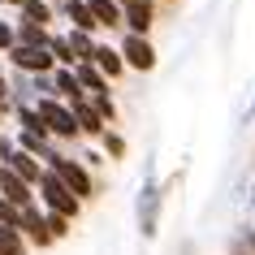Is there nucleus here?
<instances>
[{"instance_id": "4468645a", "label": "nucleus", "mask_w": 255, "mask_h": 255, "mask_svg": "<svg viewBox=\"0 0 255 255\" xmlns=\"http://www.w3.org/2000/svg\"><path fill=\"white\" fill-rule=\"evenodd\" d=\"M91 61H95L100 69H104V78H117L121 69H126V56H121V48H104V43H95Z\"/></svg>"}, {"instance_id": "dca6fc26", "label": "nucleus", "mask_w": 255, "mask_h": 255, "mask_svg": "<svg viewBox=\"0 0 255 255\" xmlns=\"http://www.w3.org/2000/svg\"><path fill=\"white\" fill-rule=\"evenodd\" d=\"M100 26H121V0H87Z\"/></svg>"}, {"instance_id": "b1692460", "label": "nucleus", "mask_w": 255, "mask_h": 255, "mask_svg": "<svg viewBox=\"0 0 255 255\" xmlns=\"http://www.w3.org/2000/svg\"><path fill=\"white\" fill-rule=\"evenodd\" d=\"M48 229H52V238L69 234V216H61V212H48Z\"/></svg>"}, {"instance_id": "cd10ccee", "label": "nucleus", "mask_w": 255, "mask_h": 255, "mask_svg": "<svg viewBox=\"0 0 255 255\" xmlns=\"http://www.w3.org/2000/svg\"><path fill=\"white\" fill-rule=\"evenodd\" d=\"M0 4H17V9H22V0H0Z\"/></svg>"}, {"instance_id": "a211bd4d", "label": "nucleus", "mask_w": 255, "mask_h": 255, "mask_svg": "<svg viewBox=\"0 0 255 255\" xmlns=\"http://www.w3.org/2000/svg\"><path fill=\"white\" fill-rule=\"evenodd\" d=\"M0 255H26L22 229H13V225H0Z\"/></svg>"}, {"instance_id": "c756f323", "label": "nucleus", "mask_w": 255, "mask_h": 255, "mask_svg": "<svg viewBox=\"0 0 255 255\" xmlns=\"http://www.w3.org/2000/svg\"><path fill=\"white\" fill-rule=\"evenodd\" d=\"M251 203H255V190H251Z\"/></svg>"}, {"instance_id": "aec40b11", "label": "nucleus", "mask_w": 255, "mask_h": 255, "mask_svg": "<svg viewBox=\"0 0 255 255\" xmlns=\"http://www.w3.org/2000/svg\"><path fill=\"white\" fill-rule=\"evenodd\" d=\"M48 26H39V22H22L17 26V43H35V48H48Z\"/></svg>"}, {"instance_id": "c85d7f7f", "label": "nucleus", "mask_w": 255, "mask_h": 255, "mask_svg": "<svg viewBox=\"0 0 255 255\" xmlns=\"http://www.w3.org/2000/svg\"><path fill=\"white\" fill-rule=\"evenodd\" d=\"M121 4H134V0H121Z\"/></svg>"}, {"instance_id": "f3484780", "label": "nucleus", "mask_w": 255, "mask_h": 255, "mask_svg": "<svg viewBox=\"0 0 255 255\" xmlns=\"http://www.w3.org/2000/svg\"><path fill=\"white\" fill-rule=\"evenodd\" d=\"M22 22L48 26V22H52V4H48V0H22Z\"/></svg>"}, {"instance_id": "6e6552de", "label": "nucleus", "mask_w": 255, "mask_h": 255, "mask_svg": "<svg viewBox=\"0 0 255 255\" xmlns=\"http://www.w3.org/2000/svg\"><path fill=\"white\" fill-rule=\"evenodd\" d=\"M52 95L56 100H69V104H74V100H82V82H78V74H74V65H56L52 69Z\"/></svg>"}, {"instance_id": "20e7f679", "label": "nucleus", "mask_w": 255, "mask_h": 255, "mask_svg": "<svg viewBox=\"0 0 255 255\" xmlns=\"http://www.w3.org/2000/svg\"><path fill=\"white\" fill-rule=\"evenodd\" d=\"M9 61H13V69H22V74H52L56 69V56L48 52V48H35V43H13V48H9Z\"/></svg>"}, {"instance_id": "ddd939ff", "label": "nucleus", "mask_w": 255, "mask_h": 255, "mask_svg": "<svg viewBox=\"0 0 255 255\" xmlns=\"http://www.w3.org/2000/svg\"><path fill=\"white\" fill-rule=\"evenodd\" d=\"M0 164H9L13 173H22V177L30 182V186H35V182L43 177V169H39V156H30V151H22V147H17L13 156H9V160H0Z\"/></svg>"}, {"instance_id": "9d476101", "label": "nucleus", "mask_w": 255, "mask_h": 255, "mask_svg": "<svg viewBox=\"0 0 255 255\" xmlns=\"http://www.w3.org/2000/svg\"><path fill=\"white\" fill-rule=\"evenodd\" d=\"M69 108H74V117H78V130H82V134H104V130H108V126H104V113H100L87 95H82V100H74Z\"/></svg>"}, {"instance_id": "f8f14e48", "label": "nucleus", "mask_w": 255, "mask_h": 255, "mask_svg": "<svg viewBox=\"0 0 255 255\" xmlns=\"http://www.w3.org/2000/svg\"><path fill=\"white\" fill-rule=\"evenodd\" d=\"M74 74H78V82H82V91H87V95H104L108 91V78H104V69L95 65V61H78Z\"/></svg>"}, {"instance_id": "6ab92c4d", "label": "nucleus", "mask_w": 255, "mask_h": 255, "mask_svg": "<svg viewBox=\"0 0 255 255\" xmlns=\"http://www.w3.org/2000/svg\"><path fill=\"white\" fill-rule=\"evenodd\" d=\"M65 39H69V48H74V56H78V61H91V52H95L91 30H78V26H74V30L65 35Z\"/></svg>"}, {"instance_id": "7ed1b4c3", "label": "nucleus", "mask_w": 255, "mask_h": 255, "mask_svg": "<svg viewBox=\"0 0 255 255\" xmlns=\"http://www.w3.org/2000/svg\"><path fill=\"white\" fill-rule=\"evenodd\" d=\"M43 164H48V169H52V173L61 177V182H65L74 195H78V199H87V195H91V173H87L78 160H69V156H61V151H52Z\"/></svg>"}, {"instance_id": "0eeeda50", "label": "nucleus", "mask_w": 255, "mask_h": 255, "mask_svg": "<svg viewBox=\"0 0 255 255\" xmlns=\"http://www.w3.org/2000/svg\"><path fill=\"white\" fill-rule=\"evenodd\" d=\"M156 208H160V186H156V177H147L143 195H138V229H143V238L156 234Z\"/></svg>"}, {"instance_id": "4be33fe9", "label": "nucleus", "mask_w": 255, "mask_h": 255, "mask_svg": "<svg viewBox=\"0 0 255 255\" xmlns=\"http://www.w3.org/2000/svg\"><path fill=\"white\" fill-rule=\"evenodd\" d=\"M0 225H13V229H22V208H17V203H9L4 195H0Z\"/></svg>"}, {"instance_id": "9b49d317", "label": "nucleus", "mask_w": 255, "mask_h": 255, "mask_svg": "<svg viewBox=\"0 0 255 255\" xmlns=\"http://www.w3.org/2000/svg\"><path fill=\"white\" fill-rule=\"evenodd\" d=\"M22 234H26L30 242H39V247H48L52 242V229H48V216L30 203V208H22Z\"/></svg>"}, {"instance_id": "393cba45", "label": "nucleus", "mask_w": 255, "mask_h": 255, "mask_svg": "<svg viewBox=\"0 0 255 255\" xmlns=\"http://www.w3.org/2000/svg\"><path fill=\"white\" fill-rule=\"evenodd\" d=\"M91 104L100 108V113H104V121H113V100H108V91H104V95H95Z\"/></svg>"}, {"instance_id": "f257e3e1", "label": "nucleus", "mask_w": 255, "mask_h": 255, "mask_svg": "<svg viewBox=\"0 0 255 255\" xmlns=\"http://www.w3.org/2000/svg\"><path fill=\"white\" fill-rule=\"evenodd\" d=\"M35 190H39V199H43V208H48V212H61V216H69V221L78 216V203H82V199L52 173V169H43V177L35 182Z\"/></svg>"}, {"instance_id": "1a4fd4ad", "label": "nucleus", "mask_w": 255, "mask_h": 255, "mask_svg": "<svg viewBox=\"0 0 255 255\" xmlns=\"http://www.w3.org/2000/svg\"><path fill=\"white\" fill-rule=\"evenodd\" d=\"M121 26H130V35H147L151 30V0L121 4Z\"/></svg>"}, {"instance_id": "5701e85b", "label": "nucleus", "mask_w": 255, "mask_h": 255, "mask_svg": "<svg viewBox=\"0 0 255 255\" xmlns=\"http://www.w3.org/2000/svg\"><path fill=\"white\" fill-rule=\"evenodd\" d=\"M13 43H17V26H13V22H4V17H0V52H9Z\"/></svg>"}, {"instance_id": "412c9836", "label": "nucleus", "mask_w": 255, "mask_h": 255, "mask_svg": "<svg viewBox=\"0 0 255 255\" xmlns=\"http://www.w3.org/2000/svg\"><path fill=\"white\" fill-rule=\"evenodd\" d=\"M48 52L56 56V65H78V56H74V48H69L65 35H52V39H48Z\"/></svg>"}, {"instance_id": "423d86ee", "label": "nucleus", "mask_w": 255, "mask_h": 255, "mask_svg": "<svg viewBox=\"0 0 255 255\" xmlns=\"http://www.w3.org/2000/svg\"><path fill=\"white\" fill-rule=\"evenodd\" d=\"M121 56H126V65L130 69H156V48L147 43V35H126L121 39Z\"/></svg>"}, {"instance_id": "f03ea898", "label": "nucleus", "mask_w": 255, "mask_h": 255, "mask_svg": "<svg viewBox=\"0 0 255 255\" xmlns=\"http://www.w3.org/2000/svg\"><path fill=\"white\" fill-rule=\"evenodd\" d=\"M43 113V126H48V134H56V138H74V134H82L78 130V117H74V108L65 104V100H56V95H39V104H35Z\"/></svg>"}, {"instance_id": "a878e982", "label": "nucleus", "mask_w": 255, "mask_h": 255, "mask_svg": "<svg viewBox=\"0 0 255 255\" xmlns=\"http://www.w3.org/2000/svg\"><path fill=\"white\" fill-rule=\"evenodd\" d=\"M104 143H108V151H113V156H121V151H126V143H121L117 134H108V130H104Z\"/></svg>"}, {"instance_id": "bb28decb", "label": "nucleus", "mask_w": 255, "mask_h": 255, "mask_svg": "<svg viewBox=\"0 0 255 255\" xmlns=\"http://www.w3.org/2000/svg\"><path fill=\"white\" fill-rule=\"evenodd\" d=\"M4 95H9V82H4V74H0V104H4Z\"/></svg>"}, {"instance_id": "2eb2a0df", "label": "nucleus", "mask_w": 255, "mask_h": 255, "mask_svg": "<svg viewBox=\"0 0 255 255\" xmlns=\"http://www.w3.org/2000/svg\"><path fill=\"white\" fill-rule=\"evenodd\" d=\"M65 17H69L78 30H100V22H95V13H91V4H87V0H65Z\"/></svg>"}, {"instance_id": "39448f33", "label": "nucleus", "mask_w": 255, "mask_h": 255, "mask_svg": "<svg viewBox=\"0 0 255 255\" xmlns=\"http://www.w3.org/2000/svg\"><path fill=\"white\" fill-rule=\"evenodd\" d=\"M0 195L9 203H17V208H30V203H35V186H30L22 173H13L9 164H0Z\"/></svg>"}]
</instances>
